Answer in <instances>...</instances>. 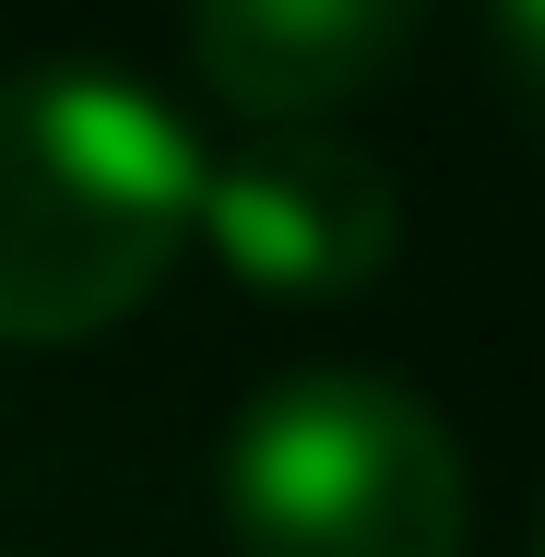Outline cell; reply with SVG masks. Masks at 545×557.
<instances>
[{
    "label": "cell",
    "mask_w": 545,
    "mask_h": 557,
    "mask_svg": "<svg viewBox=\"0 0 545 557\" xmlns=\"http://www.w3.org/2000/svg\"><path fill=\"white\" fill-rule=\"evenodd\" d=\"M214 498L237 557H462L474 534V486L438 404L368 368H297L249 392Z\"/></svg>",
    "instance_id": "obj_2"
},
{
    "label": "cell",
    "mask_w": 545,
    "mask_h": 557,
    "mask_svg": "<svg viewBox=\"0 0 545 557\" xmlns=\"http://www.w3.org/2000/svg\"><path fill=\"white\" fill-rule=\"evenodd\" d=\"M202 143L119 72H12L0 84V344H84L131 321L190 225Z\"/></svg>",
    "instance_id": "obj_1"
},
{
    "label": "cell",
    "mask_w": 545,
    "mask_h": 557,
    "mask_svg": "<svg viewBox=\"0 0 545 557\" xmlns=\"http://www.w3.org/2000/svg\"><path fill=\"white\" fill-rule=\"evenodd\" d=\"M202 249L261 297H368L404 249V190L380 178V154L332 143V131H261L249 154H225L202 178Z\"/></svg>",
    "instance_id": "obj_3"
},
{
    "label": "cell",
    "mask_w": 545,
    "mask_h": 557,
    "mask_svg": "<svg viewBox=\"0 0 545 557\" xmlns=\"http://www.w3.org/2000/svg\"><path fill=\"white\" fill-rule=\"evenodd\" d=\"M428 0H190V60L237 119L321 131L332 108L380 96L416 48Z\"/></svg>",
    "instance_id": "obj_4"
},
{
    "label": "cell",
    "mask_w": 545,
    "mask_h": 557,
    "mask_svg": "<svg viewBox=\"0 0 545 557\" xmlns=\"http://www.w3.org/2000/svg\"><path fill=\"white\" fill-rule=\"evenodd\" d=\"M486 36H498V72L522 84V108H545V0H486Z\"/></svg>",
    "instance_id": "obj_5"
},
{
    "label": "cell",
    "mask_w": 545,
    "mask_h": 557,
    "mask_svg": "<svg viewBox=\"0 0 545 557\" xmlns=\"http://www.w3.org/2000/svg\"><path fill=\"white\" fill-rule=\"evenodd\" d=\"M534 557H545V534H534Z\"/></svg>",
    "instance_id": "obj_6"
}]
</instances>
